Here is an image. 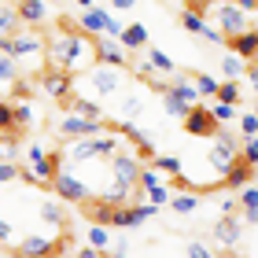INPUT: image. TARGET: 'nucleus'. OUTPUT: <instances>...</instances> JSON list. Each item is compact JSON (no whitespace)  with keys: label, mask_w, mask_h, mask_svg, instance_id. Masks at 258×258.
Segmentation results:
<instances>
[{"label":"nucleus","mask_w":258,"mask_h":258,"mask_svg":"<svg viewBox=\"0 0 258 258\" xmlns=\"http://www.w3.org/2000/svg\"><path fill=\"white\" fill-rule=\"evenodd\" d=\"M44 52H48V59L52 67H59L63 74L70 78H78V74H85V70L96 63V37L85 30H74V26H67L63 33H55L52 41H44Z\"/></svg>","instance_id":"obj_1"},{"label":"nucleus","mask_w":258,"mask_h":258,"mask_svg":"<svg viewBox=\"0 0 258 258\" xmlns=\"http://www.w3.org/2000/svg\"><path fill=\"white\" fill-rule=\"evenodd\" d=\"M114 151H118V137L114 133H96V137H78L70 140L63 159L74 162V166H81V162H107Z\"/></svg>","instance_id":"obj_2"},{"label":"nucleus","mask_w":258,"mask_h":258,"mask_svg":"<svg viewBox=\"0 0 258 258\" xmlns=\"http://www.w3.org/2000/svg\"><path fill=\"white\" fill-rule=\"evenodd\" d=\"M122 81H125V74H122V67H107V63H92L85 74H81V81H78V96H114V92L122 89Z\"/></svg>","instance_id":"obj_3"},{"label":"nucleus","mask_w":258,"mask_h":258,"mask_svg":"<svg viewBox=\"0 0 258 258\" xmlns=\"http://www.w3.org/2000/svg\"><path fill=\"white\" fill-rule=\"evenodd\" d=\"M203 19H207V22H214V26L225 33V41H229V37H236V33L251 30V19H254V15L240 11L236 4H229V0H207Z\"/></svg>","instance_id":"obj_4"},{"label":"nucleus","mask_w":258,"mask_h":258,"mask_svg":"<svg viewBox=\"0 0 258 258\" xmlns=\"http://www.w3.org/2000/svg\"><path fill=\"white\" fill-rule=\"evenodd\" d=\"M48 184H52V192L59 196L63 203H85V199H92L89 184L81 181L74 170H63V166H59V173H55V177H52Z\"/></svg>","instance_id":"obj_5"},{"label":"nucleus","mask_w":258,"mask_h":258,"mask_svg":"<svg viewBox=\"0 0 258 258\" xmlns=\"http://www.w3.org/2000/svg\"><path fill=\"white\" fill-rule=\"evenodd\" d=\"M107 162H111V181L129 184V188L137 184V177H140V166H144V162L137 159V151H125L122 144H118V151H114V155H111Z\"/></svg>","instance_id":"obj_6"},{"label":"nucleus","mask_w":258,"mask_h":258,"mask_svg":"<svg viewBox=\"0 0 258 258\" xmlns=\"http://www.w3.org/2000/svg\"><path fill=\"white\" fill-rule=\"evenodd\" d=\"M59 133L67 140H78V137H96V133H107V118H81V114L70 111L67 118L59 122Z\"/></svg>","instance_id":"obj_7"},{"label":"nucleus","mask_w":258,"mask_h":258,"mask_svg":"<svg viewBox=\"0 0 258 258\" xmlns=\"http://www.w3.org/2000/svg\"><path fill=\"white\" fill-rule=\"evenodd\" d=\"M59 254V240L52 236H22L15 243V258H55Z\"/></svg>","instance_id":"obj_8"},{"label":"nucleus","mask_w":258,"mask_h":258,"mask_svg":"<svg viewBox=\"0 0 258 258\" xmlns=\"http://www.w3.org/2000/svg\"><path fill=\"white\" fill-rule=\"evenodd\" d=\"M44 52V37L37 30H19L15 37L8 41V55H15V59H26V55H41Z\"/></svg>","instance_id":"obj_9"},{"label":"nucleus","mask_w":258,"mask_h":258,"mask_svg":"<svg viewBox=\"0 0 258 258\" xmlns=\"http://www.w3.org/2000/svg\"><path fill=\"white\" fill-rule=\"evenodd\" d=\"M41 85H44V92H48L52 100H59V103H67L70 96H74V92H70V89H74V78H70V74H63L59 67H48V70H44Z\"/></svg>","instance_id":"obj_10"},{"label":"nucleus","mask_w":258,"mask_h":258,"mask_svg":"<svg viewBox=\"0 0 258 258\" xmlns=\"http://www.w3.org/2000/svg\"><path fill=\"white\" fill-rule=\"evenodd\" d=\"M218 129L221 125L214 122L210 107H192L188 114H184V133H192V137H214Z\"/></svg>","instance_id":"obj_11"},{"label":"nucleus","mask_w":258,"mask_h":258,"mask_svg":"<svg viewBox=\"0 0 258 258\" xmlns=\"http://www.w3.org/2000/svg\"><path fill=\"white\" fill-rule=\"evenodd\" d=\"M96 63H107V67H122L125 70V63H129V52L118 44V37H96Z\"/></svg>","instance_id":"obj_12"},{"label":"nucleus","mask_w":258,"mask_h":258,"mask_svg":"<svg viewBox=\"0 0 258 258\" xmlns=\"http://www.w3.org/2000/svg\"><path fill=\"white\" fill-rule=\"evenodd\" d=\"M251 181H254V166H251V162H243L240 155L229 162L225 173H221V184H225V188H232V192H240L243 184H251Z\"/></svg>","instance_id":"obj_13"},{"label":"nucleus","mask_w":258,"mask_h":258,"mask_svg":"<svg viewBox=\"0 0 258 258\" xmlns=\"http://www.w3.org/2000/svg\"><path fill=\"white\" fill-rule=\"evenodd\" d=\"M240 225H243V221L236 218V214H221L218 218V225H214V243H218V247H236V243H240Z\"/></svg>","instance_id":"obj_14"},{"label":"nucleus","mask_w":258,"mask_h":258,"mask_svg":"<svg viewBox=\"0 0 258 258\" xmlns=\"http://www.w3.org/2000/svg\"><path fill=\"white\" fill-rule=\"evenodd\" d=\"M59 162H63V155H55V151H44L41 159H33V162H30L33 181H37V184H48L55 173H59Z\"/></svg>","instance_id":"obj_15"},{"label":"nucleus","mask_w":258,"mask_h":258,"mask_svg":"<svg viewBox=\"0 0 258 258\" xmlns=\"http://www.w3.org/2000/svg\"><path fill=\"white\" fill-rule=\"evenodd\" d=\"M159 92H170L173 100H181V103H188V107H199V92L192 85V78H173V81H162V89Z\"/></svg>","instance_id":"obj_16"},{"label":"nucleus","mask_w":258,"mask_h":258,"mask_svg":"<svg viewBox=\"0 0 258 258\" xmlns=\"http://www.w3.org/2000/svg\"><path fill=\"white\" fill-rule=\"evenodd\" d=\"M229 52H236L240 59H258V30L251 26V30H243V33H236V37H229Z\"/></svg>","instance_id":"obj_17"},{"label":"nucleus","mask_w":258,"mask_h":258,"mask_svg":"<svg viewBox=\"0 0 258 258\" xmlns=\"http://www.w3.org/2000/svg\"><path fill=\"white\" fill-rule=\"evenodd\" d=\"M15 11H19V22H26V26H41V22L48 19V0H19Z\"/></svg>","instance_id":"obj_18"},{"label":"nucleus","mask_w":258,"mask_h":258,"mask_svg":"<svg viewBox=\"0 0 258 258\" xmlns=\"http://www.w3.org/2000/svg\"><path fill=\"white\" fill-rule=\"evenodd\" d=\"M118 44H122L125 52L148 48V26H144V22H133V26H122V33H118Z\"/></svg>","instance_id":"obj_19"},{"label":"nucleus","mask_w":258,"mask_h":258,"mask_svg":"<svg viewBox=\"0 0 258 258\" xmlns=\"http://www.w3.org/2000/svg\"><path fill=\"white\" fill-rule=\"evenodd\" d=\"M107 15H111V11H103V8H85L81 19H78V26L85 33H92V37H100V33H103V19H107Z\"/></svg>","instance_id":"obj_20"},{"label":"nucleus","mask_w":258,"mask_h":258,"mask_svg":"<svg viewBox=\"0 0 258 258\" xmlns=\"http://www.w3.org/2000/svg\"><path fill=\"white\" fill-rule=\"evenodd\" d=\"M63 107L74 111V114H81V118H103V107H100L96 100H89V96H70Z\"/></svg>","instance_id":"obj_21"},{"label":"nucleus","mask_w":258,"mask_h":258,"mask_svg":"<svg viewBox=\"0 0 258 258\" xmlns=\"http://www.w3.org/2000/svg\"><path fill=\"white\" fill-rule=\"evenodd\" d=\"M37 214H41L44 225H52V229H67V214H63V207L55 203V199H44Z\"/></svg>","instance_id":"obj_22"},{"label":"nucleus","mask_w":258,"mask_h":258,"mask_svg":"<svg viewBox=\"0 0 258 258\" xmlns=\"http://www.w3.org/2000/svg\"><path fill=\"white\" fill-rule=\"evenodd\" d=\"M148 63L155 67V74L159 78H170V74H177V67H173V59L162 48H148Z\"/></svg>","instance_id":"obj_23"},{"label":"nucleus","mask_w":258,"mask_h":258,"mask_svg":"<svg viewBox=\"0 0 258 258\" xmlns=\"http://www.w3.org/2000/svg\"><path fill=\"white\" fill-rule=\"evenodd\" d=\"M19 33V11L15 4H0V37H15Z\"/></svg>","instance_id":"obj_24"},{"label":"nucleus","mask_w":258,"mask_h":258,"mask_svg":"<svg viewBox=\"0 0 258 258\" xmlns=\"http://www.w3.org/2000/svg\"><path fill=\"white\" fill-rule=\"evenodd\" d=\"M243 70H247V59H240L236 52H229L225 59H221V78H225V81H236V78H243Z\"/></svg>","instance_id":"obj_25"},{"label":"nucleus","mask_w":258,"mask_h":258,"mask_svg":"<svg viewBox=\"0 0 258 258\" xmlns=\"http://www.w3.org/2000/svg\"><path fill=\"white\" fill-rule=\"evenodd\" d=\"M173 214H192V210L199 207V192H181V196H170V203H166Z\"/></svg>","instance_id":"obj_26"},{"label":"nucleus","mask_w":258,"mask_h":258,"mask_svg":"<svg viewBox=\"0 0 258 258\" xmlns=\"http://www.w3.org/2000/svg\"><path fill=\"white\" fill-rule=\"evenodd\" d=\"M192 85H196V92H199V100H210L218 92V78H210V74H203V70H196L192 74Z\"/></svg>","instance_id":"obj_27"},{"label":"nucleus","mask_w":258,"mask_h":258,"mask_svg":"<svg viewBox=\"0 0 258 258\" xmlns=\"http://www.w3.org/2000/svg\"><path fill=\"white\" fill-rule=\"evenodd\" d=\"M19 78V59L8 52H0V85H11V81Z\"/></svg>","instance_id":"obj_28"},{"label":"nucleus","mask_w":258,"mask_h":258,"mask_svg":"<svg viewBox=\"0 0 258 258\" xmlns=\"http://www.w3.org/2000/svg\"><path fill=\"white\" fill-rule=\"evenodd\" d=\"M133 74H137L140 81H151L155 89H162V81H166V78H159V74H155V67H151L148 59H133Z\"/></svg>","instance_id":"obj_29"},{"label":"nucleus","mask_w":258,"mask_h":258,"mask_svg":"<svg viewBox=\"0 0 258 258\" xmlns=\"http://www.w3.org/2000/svg\"><path fill=\"white\" fill-rule=\"evenodd\" d=\"M151 166H155L159 173H170V177H177V173H184V170H181V159H177V155H155V159H151Z\"/></svg>","instance_id":"obj_30"},{"label":"nucleus","mask_w":258,"mask_h":258,"mask_svg":"<svg viewBox=\"0 0 258 258\" xmlns=\"http://www.w3.org/2000/svg\"><path fill=\"white\" fill-rule=\"evenodd\" d=\"M214 100L218 103H240V85H236V81H218Z\"/></svg>","instance_id":"obj_31"},{"label":"nucleus","mask_w":258,"mask_h":258,"mask_svg":"<svg viewBox=\"0 0 258 258\" xmlns=\"http://www.w3.org/2000/svg\"><path fill=\"white\" fill-rule=\"evenodd\" d=\"M155 184H162V173L155 166H140V177H137V188H155Z\"/></svg>","instance_id":"obj_32"},{"label":"nucleus","mask_w":258,"mask_h":258,"mask_svg":"<svg viewBox=\"0 0 258 258\" xmlns=\"http://www.w3.org/2000/svg\"><path fill=\"white\" fill-rule=\"evenodd\" d=\"M181 26L188 30V33H196V37H199V30L207 26V19L199 15V11H188V8H184V11H181Z\"/></svg>","instance_id":"obj_33"},{"label":"nucleus","mask_w":258,"mask_h":258,"mask_svg":"<svg viewBox=\"0 0 258 258\" xmlns=\"http://www.w3.org/2000/svg\"><path fill=\"white\" fill-rule=\"evenodd\" d=\"M140 111H144V100H140L137 92H129V96L122 100V122H129V118H137Z\"/></svg>","instance_id":"obj_34"},{"label":"nucleus","mask_w":258,"mask_h":258,"mask_svg":"<svg viewBox=\"0 0 258 258\" xmlns=\"http://www.w3.org/2000/svg\"><path fill=\"white\" fill-rule=\"evenodd\" d=\"M155 214H159V207L148 203V199H144V203H133V225H144V221H151Z\"/></svg>","instance_id":"obj_35"},{"label":"nucleus","mask_w":258,"mask_h":258,"mask_svg":"<svg viewBox=\"0 0 258 258\" xmlns=\"http://www.w3.org/2000/svg\"><path fill=\"white\" fill-rule=\"evenodd\" d=\"M162 107H166V114H173V118H184V114H188L192 107L188 103H181V100H173L170 92H162Z\"/></svg>","instance_id":"obj_36"},{"label":"nucleus","mask_w":258,"mask_h":258,"mask_svg":"<svg viewBox=\"0 0 258 258\" xmlns=\"http://www.w3.org/2000/svg\"><path fill=\"white\" fill-rule=\"evenodd\" d=\"M89 243L96 251H107V243H111V236H107V225H92L89 229Z\"/></svg>","instance_id":"obj_37"},{"label":"nucleus","mask_w":258,"mask_h":258,"mask_svg":"<svg viewBox=\"0 0 258 258\" xmlns=\"http://www.w3.org/2000/svg\"><path fill=\"white\" fill-rule=\"evenodd\" d=\"M240 159H243V162H251V166H258V133L243 140V148H240Z\"/></svg>","instance_id":"obj_38"},{"label":"nucleus","mask_w":258,"mask_h":258,"mask_svg":"<svg viewBox=\"0 0 258 258\" xmlns=\"http://www.w3.org/2000/svg\"><path fill=\"white\" fill-rule=\"evenodd\" d=\"M210 114H214L218 125H221V122H232V118H236V103H214V107H210Z\"/></svg>","instance_id":"obj_39"},{"label":"nucleus","mask_w":258,"mask_h":258,"mask_svg":"<svg viewBox=\"0 0 258 258\" xmlns=\"http://www.w3.org/2000/svg\"><path fill=\"white\" fill-rule=\"evenodd\" d=\"M11 85H15V89H11V103H26V100L33 96L30 81H22V78H15V81H11Z\"/></svg>","instance_id":"obj_40"},{"label":"nucleus","mask_w":258,"mask_h":258,"mask_svg":"<svg viewBox=\"0 0 258 258\" xmlns=\"http://www.w3.org/2000/svg\"><path fill=\"white\" fill-rule=\"evenodd\" d=\"M11 107H15V133H19V129H26L33 122V111H30V103H11Z\"/></svg>","instance_id":"obj_41"},{"label":"nucleus","mask_w":258,"mask_h":258,"mask_svg":"<svg viewBox=\"0 0 258 258\" xmlns=\"http://www.w3.org/2000/svg\"><path fill=\"white\" fill-rule=\"evenodd\" d=\"M254 133H258V114H254V111L240 114V137L247 140V137H254Z\"/></svg>","instance_id":"obj_42"},{"label":"nucleus","mask_w":258,"mask_h":258,"mask_svg":"<svg viewBox=\"0 0 258 258\" xmlns=\"http://www.w3.org/2000/svg\"><path fill=\"white\" fill-rule=\"evenodd\" d=\"M236 199H240V210H247V207H258V184H243Z\"/></svg>","instance_id":"obj_43"},{"label":"nucleus","mask_w":258,"mask_h":258,"mask_svg":"<svg viewBox=\"0 0 258 258\" xmlns=\"http://www.w3.org/2000/svg\"><path fill=\"white\" fill-rule=\"evenodd\" d=\"M144 199H148V203H155V207H162V203H170V188H166V184H155V188L144 192Z\"/></svg>","instance_id":"obj_44"},{"label":"nucleus","mask_w":258,"mask_h":258,"mask_svg":"<svg viewBox=\"0 0 258 258\" xmlns=\"http://www.w3.org/2000/svg\"><path fill=\"white\" fill-rule=\"evenodd\" d=\"M8 129H15V107L0 100V133H8Z\"/></svg>","instance_id":"obj_45"},{"label":"nucleus","mask_w":258,"mask_h":258,"mask_svg":"<svg viewBox=\"0 0 258 258\" xmlns=\"http://www.w3.org/2000/svg\"><path fill=\"white\" fill-rule=\"evenodd\" d=\"M199 37H203L207 44H225V33H221V30L214 26V22H207V26L199 30Z\"/></svg>","instance_id":"obj_46"},{"label":"nucleus","mask_w":258,"mask_h":258,"mask_svg":"<svg viewBox=\"0 0 258 258\" xmlns=\"http://www.w3.org/2000/svg\"><path fill=\"white\" fill-rule=\"evenodd\" d=\"M19 236H15V229H11V221L0 218V247H15Z\"/></svg>","instance_id":"obj_47"},{"label":"nucleus","mask_w":258,"mask_h":258,"mask_svg":"<svg viewBox=\"0 0 258 258\" xmlns=\"http://www.w3.org/2000/svg\"><path fill=\"white\" fill-rule=\"evenodd\" d=\"M19 181V162H4L0 159V184H11Z\"/></svg>","instance_id":"obj_48"},{"label":"nucleus","mask_w":258,"mask_h":258,"mask_svg":"<svg viewBox=\"0 0 258 258\" xmlns=\"http://www.w3.org/2000/svg\"><path fill=\"white\" fill-rule=\"evenodd\" d=\"M184 254H188V258H214V254H210V247H207V243H199V240H188Z\"/></svg>","instance_id":"obj_49"},{"label":"nucleus","mask_w":258,"mask_h":258,"mask_svg":"<svg viewBox=\"0 0 258 258\" xmlns=\"http://www.w3.org/2000/svg\"><path fill=\"white\" fill-rule=\"evenodd\" d=\"M118 33H122V22L114 15H107V19H103V37H118Z\"/></svg>","instance_id":"obj_50"},{"label":"nucleus","mask_w":258,"mask_h":258,"mask_svg":"<svg viewBox=\"0 0 258 258\" xmlns=\"http://www.w3.org/2000/svg\"><path fill=\"white\" fill-rule=\"evenodd\" d=\"M229 4H236L240 11H247V15H258V0H229Z\"/></svg>","instance_id":"obj_51"},{"label":"nucleus","mask_w":258,"mask_h":258,"mask_svg":"<svg viewBox=\"0 0 258 258\" xmlns=\"http://www.w3.org/2000/svg\"><path fill=\"white\" fill-rule=\"evenodd\" d=\"M243 74H247L251 89H254V96H258V59H254V63H247V70H243Z\"/></svg>","instance_id":"obj_52"},{"label":"nucleus","mask_w":258,"mask_h":258,"mask_svg":"<svg viewBox=\"0 0 258 258\" xmlns=\"http://www.w3.org/2000/svg\"><path fill=\"white\" fill-rule=\"evenodd\" d=\"M221 214H240V199H221Z\"/></svg>","instance_id":"obj_53"},{"label":"nucleus","mask_w":258,"mask_h":258,"mask_svg":"<svg viewBox=\"0 0 258 258\" xmlns=\"http://www.w3.org/2000/svg\"><path fill=\"white\" fill-rule=\"evenodd\" d=\"M78 258H100V251L92 243H85V247H78Z\"/></svg>","instance_id":"obj_54"},{"label":"nucleus","mask_w":258,"mask_h":258,"mask_svg":"<svg viewBox=\"0 0 258 258\" xmlns=\"http://www.w3.org/2000/svg\"><path fill=\"white\" fill-rule=\"evenodd\" d=\"M243 221H251V225H258V207H247V210H240Z\"/></svg>","instance_id":"obj_55"},{"label":"nucleus","mask_w":258,"mask_h":258,"mask_svg":"<svg viewBox=\"0 0 258 258\" xmlns=\"http://www.w3.org/2000/svg\"><path fill=\"white\" fill-rule=\"evenodd\" d=\"M133 4H137V0H111V8H114V11H129Z\"/></svg>","instance_id":"obj_56"},{"label":"nucleus","mask_w":258,"mask_h":258,"mask_svg":"<svg viewBox=\"0 0 258 258\" xmlns=\"http://www.w3.org/2000/svg\"><path fill=\"white\" fill-rule=\"evenodd\" d=\"M41 155H44V148H41V144H30V151H26V159L33 162V159H41Z\"/></svg>","instance_id":"obj_57"},{"label":"nucleus","mask_w":258,"mask_h":258,"mask_svg":"<svg viewBox=\"0 0 258 258\" xmlns=\"http://www.w3.org/2000/svg\"><path fill=\"white\" fill-rule=\"evenodd\" d=\"M78 8L85 11V8H96V0H78Z\"/></svg>","instance_id":"obj_58"},{"label":"nucleus","mask_w":258,"mask_h":258,"mask_svg":"<svg viewBox=\"0 0 258 258\" xmlns=\"http://www.w3.org/2000/svg\"><path fill=\"white\" fill-rule=\"evenodd\" d=\"M4 4H19V0H4Z\"/></svg>","instance_id":"obj_59"},{"label":"nucleus","mask_w":258,"mask_h":258,"mask_svg":"<svg viewBox=\"0 0 258 258\" xmlns=\"http://www.w3.org/2000/svg\"><path fill=\"white\" fill-rule=\"evenodd\" d=\"M0 258H4V247H0Z\"/></svg>","instance_id":"obj_60"}]
</instances>
